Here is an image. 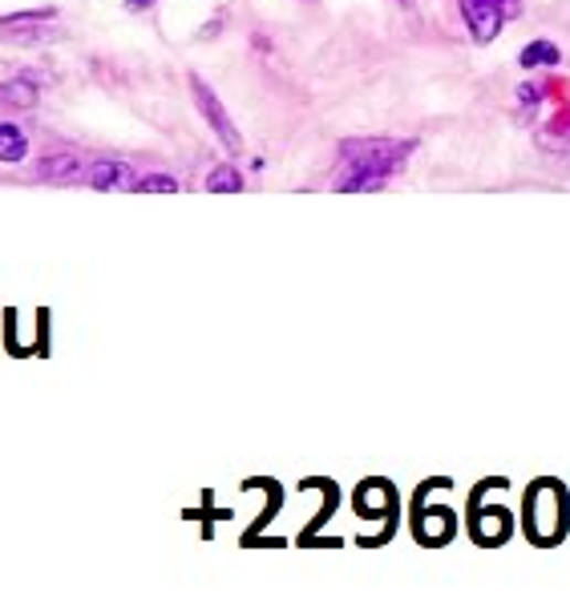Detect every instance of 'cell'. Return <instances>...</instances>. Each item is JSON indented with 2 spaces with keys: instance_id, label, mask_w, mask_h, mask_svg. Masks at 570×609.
Instances as JSON below:
<instances>
[{
  "instance_id": "7c38bea8",
  "label": "cell",
  "mask_w": 570,
  "mask_h": 609,
  "mask_svg": "<svg viewBox=\"0 0 570 609\" xmlns=\"http://www.w3.org/2000/svg\"><path fill=\"white\" fill-rule=\"evenodd\" d=\"M155 0H126V9H150Z\"/></svg>"
},
{
  "instance_id": "3957f363",
  "label": "cell",
  "mask_w": 570,
  "mask_h": 609,
  "mask_svg": "<svg viewBox=\"0 0 570 609\" xmlns=\"http://www.w3.org/2000/svg\"><path fill=\"white\" fill-rule=\"evenodd\" d=\"M190 94H194V101H199L202 118H207V121L214 126V133H219V138H223L226 146H231V150H239V129L231 126V118L223 114V106H219V97H214L211 89H207V85L199 82V77H190Z\"/></svg>"
},
{
  "instance_id": "ba28073f",
  "label": "cell",
  "mask_w": 570,
  "mask_h": 609,
  "mask_svg": "<svg viewBox=\"0 0 570 609\" xmlns=\"http://www.w3.org/2000/svg\"><path fill=\"white\" fill-rule=\"evenodd\" d=\"M36 174L41 178H77L82 174V162H77V158H45V162L36 165Z\"/></svg>"
},
{
  "instance_id": "5b68a950",
  "label": "cell",
  "mask_w": 570,
  "mask_h": 609,
  "mask_svg": "<svg viewBox=\"0 0 570 609\" xmlns=\"http://www.w3.org/2000/svg\"><path fill=\"white\" fill-rule=\"evenodd\" d=\"M24 153H29V141H24L21 129L0 121V162H21Z\"/></svg>"
},
{
  "instance_id": "6da1fadb",
  "label": "cell",
  "mask_w": 570,
  "mask_h": 609,
  "mask_svg": "<svg viewBox=\"0 0 570 609\" xmlns=\"http://www.w3.org/2000/svg\"><path fill=\"white\" fill-rule=\"evenodd\" d=\"M404 141H348V178L340 190H377L384 178L404 162Z\"/></svg>"
},
{
  "instance_id": "8fae6325",
  "label": "cell",
  "mask_w": 570,
  "mask_h": 609,
  "mask_svg": "<svg viewBox=\"0 0 570 609\" xmlns=\"http://www.w3.org/2000/svg\"><path fill=\"white\" fill-rule=\"evenodd\" d=\"M53 9H36V12H9V17H0V24H24V21H49Z\"/></svg>"
},
{
  "instance_id": "52a82bcc",
  "label": "cell",
  "mask_w": 570,
  "mask_h": 609,
  "mask_svg": "<svg viewBox=\"0 0 570 609\" xmlns=\"http://www.w3.org/2000/svg\"><path fill=\"white\" fill-rule=\"evenodd\" d=\"M522 70H535V65H555L559 61V49H555V41H535V45L522 49Z\"/></svg>"
},
{
  "instance_id": "8992f818",
  "label": "cell",
  "mask_w": 570,
  "mask_h": 609,
  "mask_svg": "<svg viewBox=\"0 0 570 609\" xmlns=\"http://www.w3.org/2000/svg\"><path fill=\"white\" fill-rule=\"evenodd\" d=\"M0 106H12V109L36 106L33 82H9V85H0Z\"/></svg>"
},
{
  "instance_id": "9c48e42d",
  "label": "cell",
  "mask_w": 570,
  "mask_h": 609,
  "mask_svg": "<svg viewBox=\"0 0 570 609\" xmlns=\"http://www.w3.org/2000/svg\"><path fill=\"white\" fill-rule=\"evenodd\" d=\"M134 190H142V194H175L179 190V182L170 174H146L134 182Z\"/></svg>"
},
{
  "instance_id": "30bf717a",
  "label": "cell",
  "mask_w": 570,
  "mask_h": 609,
  "mask_svg": "<svg viewBox=\"0 0 570 609\" xmlns=\"http://www.w3.org/2000/svg\"><path fill=\"white\" fill-rule=\"evenodd\" d=\"M207 186H211L214 194H226V190H243V178H239L235 170H231V165H219V170L211 174V182H207Z\"/></svg>"
},
{
  "instance_id": "277c9868",
  "label": "cell",
  "mask_w": 570,
  "mask_h": 609,
  "mask_svg": "<svg viewBox=\"0 0 570 609\" xmlns=\"http://www.w3.org/2000/svg\"><path fill=\"white\" fill-rule=\"evenodd\" d=\"M134 170L126 162H97L89 170V186L94 190H134Z\"/></svg>"
},
{
  "instance_id": "7a4b0ae2",
  "label": "cell",
  "mask_w": 570,
  "mask_h": 609,
  "mask_svg": "<svg viewBox=\"0 0 570 609\" xmlns=\"http://www.w3.org/2000/svg\"><path fill=\"white\" fill-rule=\"evenodd\" d=\"M465 4V21L474 33L477 45H489L502 33V24L510 12H518V0H462Z\"/></svg>"
}]
</instances>
